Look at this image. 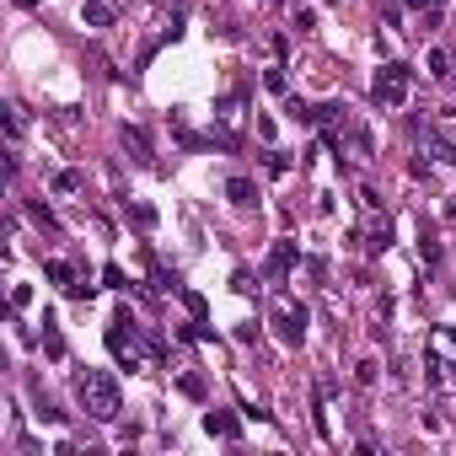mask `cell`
I'll return each instance as SVG.
<instances>
[{"mask_svg": "<svg viewBox=\"0 0 456 456\" xmlns=\"http://www.w3.org/2000/svg\"><path fill=\"white\" fill-rule=\"evenodd\" d=\"M75 403H81V413L97 419V424H113L124 413V392H119V381H113L108 371H81L75 376Z\"/></svg>", "mask_w": 456, "mask_h": 456, "instance_id": "6da1fadb", "label": "cell"}, {"mask_svg": "<svg viewBox=\"0 0 456 456\" xmlns=\"http://www.w3.org/2000/svg\"><path fill=\"white\" fill-rule=\"evenodd\" d=\"M268 327L279 333V344H306V306H300L295 295H274V306H268Z\"/></svg>", "mask_w": 456, "mask_h": 456, "instance_id": "7a4b0ae2", "label": "cell"}, {"mask_svg": "<svg viewBox=\"0 0 456 456\" xmlns=\"http://www.w3.org/2000/svg\"><path fill=\"white\" fill-rule=\"evenodd\" d=\"M371 97H376V108H403V102H408V65H397V60L381 65Z\"/></svg>", "mask_w": 456, "mask_h": 456, "instance_id": "3957f363", "label": "cell"}, {"mask_svg": "<svg viewBox=\"0 0 456 456\" xmlns=\"http://www.w3.org/2000/svg\"><path fill=\"white\" fill-rule=\"evenodd\" d=\"M108 349L129 365V371H140V354H134V317L124 312V306H119V317L108 322Z\"/></svg>", "mask_w": 456, "mask_h": 456, "instance_id": "277c9868", "label": "cell"}, {"mask_svg": "<svg viewBox=\"0 0 456 456\" xmlns=\"http://www.w3.org/2000/svg\"><path fill=\"white\" fill-rule=\"evenodd\" d=\"M205 435H215V440H241V424L231 408H210L205 413Z\"/></svg>", "mask_w": 456, "mask_h": 456, "instance_id": "5b68a950", "label": "cell"}, {"mask_svg": "<svg viewBox=\"0 0 456 456\" xmlns=\"http://www.w3.org/2000/svg\"><path fill=\"white\" fill-rule=\"evenodd\" d=\"M113 0H81V27H113Z\"/></svg>", "mask_w": 456, "mask_h": 456, "instance_id": "8992f818", "label": "cell"}, {"mask_svg": "<svg viewBox=\"0 0 456 456\" xmlns=\"http://www.w3.org/2000/svg\"><path fill=\"white\" fill-rule=\"evenodd\" d=\"M226 199H231V205H241V210L258 205V183H252V178H231L226 183Z\"/></svg>", "mask_w": 456, "mask_h": 456, "instance_id": "52a82bcc", "label": "cell"}, {"mask_svg": "<svg viewBox=\"0 0 456 456\" xmlns=\"http://www.w3.org/2000/svg\"><path fill=\"white\" fill-rule=\"evenodd\" d=\"M43 354L48 360H65V338H60V327H54V317H43Z\"/></svg>", "mask_w": 456, "mask_h": 456, "instance_id": "ba28073f", "label": "cell"}, {"mask_svg": "<svg viewBox=\"0 0 456 456\" xmlns=\"http://www.w3.org/2000/svg\"><path fill=\"white\" fill-rule=\"evenodd\" d=\"M424 70H430V75H435V81H440V75H451V54H445V48H440V43H435V48H430V54H424Z\"/></svg>", "mask_w": 456, "mask_h": 456, "instance_id": "9c48e42d", "label": "cell"}, {"mask_svg": "<svg viewBox=\"0 0 456 456\" xmlns=\"http://www.w3.org/2000/svg\"><path fill=\"white\" fill-rule=\"evenodd\" d=\"M43 274H48V279H54V285H65V290H70V285H75V268H70V264H65V258H48V264H43Z\"/></svg>", "mask_w": 456, "mask_h": 456, "instance_id": "30bf717a", "label": "cell"}, {"mask_svg": "<svg viewBox=\"0 0 456 456\" xmlns=\"http://www.w3.org/2000/svg\"><path fill=\"white\" fill-rule=\"evenodd\" d=\"M54 193H60V199L81 193V172H54Z\"/></svg>", "mask_w": 456, "mask_h": 456, "instance_id": "8fae6325", "label": "cell"}, {"mask_svg": "<svg viewBox=\"0 0 456 456\" xmlns=\"http://www.w3.org/2000/svg\"><path fill=\"white\" fill-rule=\"evenodd\" d=\"M124 151H134V161H151V151H145V134H140V129H124Z\"/></svg>", "mask_w": 456, "mask_h": 456, "instance_id": "7c38bea8", "label": "cell"}, {"mask_svg": "<svg viewBox=\"0 0 456 456\" xmlns=\"http://www.w3.org/2000/svg\"><path fill=\"white\" fill-rule=\"evenodd\" d=\"M27 215H33L43 231H60V220H54V210H48V205H27Z\"/></svg>", "mask_w": 456, "mask_h": 456, "instance_id": "4fadbf2b", "label": "cell"}, {"mask_svg": "<svg viewBox=\"0 0 456 456\" xmlns=\"http://www.w3.org/2000/svg\"><path fill=\"white\" fill-rule=\"evenodd\" d=\"M376 376H381V365H376V360H360V365H354V381H360V386H376Z\"/></svg>", "mask_w": 456, "mask_h": 456, "instance_id": "5bb4252c", "label": "cell"}, {"mask_svg": "<svg viewBox=\"0 0 456 456\" xmlns=\"http://www.w3.org/2000/svg\"><path fill=\"white\" fill-rule=\"evenodd\" d=\"M129 215H134V226H140V231H151V226H156V210H151V205H134Z\"/></svg>", "mask_w": 456, "mask_h": 456, "instance_id": "9a60e30c", "label": "cell"}, {"mask_svg": "<svg viewBox=\"0 0 456 456\" xmlns=\"http://www.w3.org/2000/svg\"><path fill=\"white\" fill-rule=\"evenodd\" d=\"M290 264H295V252H290V247H274V258H268V268H274V274H285Z\"/></svg>", "mask_w": 456, "mask_h": 456, "instance_id": "2e32d148", "label": "cell"}, {"mask_svg": "<svg viewBox=\"0 0 456 456\" xmlns=\"http://www.w3.org/2000/svg\"><path fill=\"white\" fill-rule=\"evenodd\" d=\"M6 134H11V145L22 140V113H16V108H6Z\"/></svg>", "mask_w": 456, "mask_h": 456, "instance_id": "e0dca14e", "label": "cell"}, {"mask_svg": "<svg viewBox=\"0 0 456 456\" xmlns=\"http://www.w3.org/2000/svg\"><path fill=\"white\" fill-rule=\"evenodd\" d=\"M27 300H33V290H27V285H11V312H27Z\"/></svg>", "mask_w": 456, "mask_h": 456, "instance_id": "ac0fdd59", "label": "cell"}, {"mask_svg": "<svg viewBox=\"0 0 456 456\" xmlns=\"http://www.w3.org/2000/svg\"><path fill=\"white\" fill-rule=\"evenodd\" d=\"M419 252H424V258H430V264H440V241H435V237H430V231H424V241H419Z\"/></svg>", "mask_w": 456, "mask_h": 456, "instance_id": "d6986e66", "label": "cell"}, {"mask_svg": "<svg viewBox=\"0 0 456 456\" xmlns=\"http://www.w3.org/2000/svg\"><path fill=\"white\" fill-rule=\"evenodd\" d=\"M295 27H300V33H312V27H317V11H312V6H300V11H295Z\"/></svg>", "mask_w": 456, "mask_h": 456, "instance_id": "ffe728a7", "label": "cell"}, {"mask_svg": "<svg viewBox=\"0 0 456 456\" xmlns=\"http://www.w3.org/2000/svg\"><path fill=\"white\" fill-rule=\"evenodd\" d=\"M183 306H188L193 317H205V295H193V290H183Z\"/></svg>", "mask_w": 456, "mask_h": 456, "instance_id": "44dd1931", "label": "cell"}, {"mask_svg": "<svg viewBox=\"0 0 456 456\" xmlns=\"http://www.w3.org/2000/svg\"><path fill=\"white\" fill-rule=\"evenodd\" d=\"M264 86H268V92H285L290 81H285V70H268V75H264Z\"/></svg>", "mask_w": 456, "mask_h": 456, "instance_id": "7402d4cb", "label": "cell"}, {"mask_svg": "<svg viewBox=\"0 0 456 456\" xmlns=\"http://www.w3.org/2000/svg\"><path fill=\"white\" fill-rule=\"evenodd\" d=\"M102 279H108L113 290H124V268H119V264H108V268H102Z\"/></svg>", "mask_w": 456, "mask_h": 456, "instance_id": "603a6c76", "label": "cell"}, {"mask_svg": "<svg viewBox=\"0 0 456 456\" xmlns=\"http://www.w3.org/2000/svg\"><path fill=\"white\" fill-rule=\"evenodd\" d=\"M440 344H445V349L456 354V322H445V327H440Z\"/></svg>", "mask_w": 456, "mask_h": 456, "instance_id": "cb8c5ba5", "label": "cell"}, {"mask_svg": "<svg viewBox=\"0 0 456 456\" xmlns=\"http://www.w3.org/2000/svg\"><path fill=\"white\" fill-rule=\"evenodd\" d=\"M16 6H38V0H16Z\"/></svg>", "mask_w": 456, "mask_h": 456, "instance_id": "d4e9b609", "label": "cell"}]
</instances>
